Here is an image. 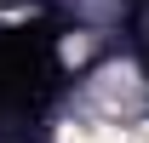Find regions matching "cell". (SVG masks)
<instances>
[{
	"mask_svg": "<svg viewBox=\"0 0 149 143\" xmlns=\"http://www.w3.org/2000/svg\"><path fill=\"white\" fill-rule=\"evenodd\" d=\"M63 143H126V132H115V126H97V132H69Z\"/></svg>",
	"mask_w": 149,
	"mask_h": 143,
	"instance_id": "1",
	"label": "cell"
}]
</instances>
